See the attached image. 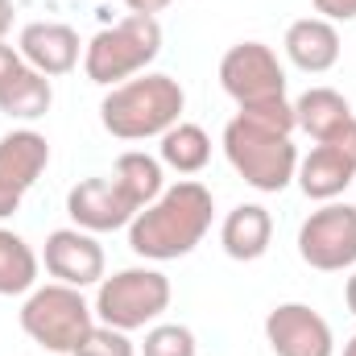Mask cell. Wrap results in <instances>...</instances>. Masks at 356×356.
<instances>
[{"instance_id": "6da1fadb", "label": "cell", "mask_w": 356, "mask_h": 356, "mask_svg": "<svg viewBox=\"0 0 356 356\" xmlns=\"http://www.w3.org/2000/svg\"><path fill=\"white\" fill-rule=\"evenodd\" d=\"M211 216H216L211 191L195 178H182L133 216L129 249L145 261H178V257L195 253V245L207 236Z\"/></svg>"}, {"instance_id": "7a4b0ae2", "label": "cell", "mask_w": 356, "mask_h": 356, "mask_svg": "<svg viewBox=\"0 0 356 356\" xmlns=\"http://www.w3.org/2000/svg\"><path fill=\"white\" fill-rule=\"evenodd\" d=\"M182 108H186V91L178 88V79L145 71L108 88L99 104V124L120 141H145L175 129L182 120Z\"/></svg>"}, {"instance_id": "3957f363", "label": "cell", "mask_w": 356, "mask_h": 356, "mask_svg": "<svg viewBox=\"0 0 356 356\" xmlns=\"http://www.w3.org/2000/svg\"><path fill=\"white\" fill-rule=\"evenodd\" d=\"M224 154L232 162V170L245 178L253 191L277 195L286 191L298 175V149L290 141V133L269 129L261 120L236 112L224 129Z\"/></svg>"}, {"instance_id": "277c9868", "label": "cell", "mask_w": 356, "mask_h": 356, "mask_svg": "<svg viewBox=\"0 0 356 356\" xmlns=\"http://www.w3.org/2000/svg\"><path fill=\"white\" fill-rule=\"evenodd\" d=\"M162 54V25L158 17L129 13L112 29H99L83 46V75L99 88H116L133 75H145V67Z\"/></svg>"}, {"instance_id": "5b68a950", "label": "cell", "mask_w": 356, "mask_h": 356, "mask_svg": "<svg viewBox=\"0 0 356 356\" xmlns=\"http://www.w3.org/2000/svg\"><path fill=\"white\" fill-rule=\"evenodd\" d=\"M91 327H95V311L83 298V290L63 286V282L33 286L21 307V332L33 344H42L46 356H75Z\"/></svg>"}, {"instance_id": "8992f818", "label": "cell", "mask_w": 356, "mask_h": 356, "mask_svg": "<svg viewBox=\"0 0 356 356\" xmlns=\"http://www.w3.org/2000/svg\"><path fill=\"white\" fill-rule=\"evenodd\" d=\"M170 294L175 290H170V277L162 269L133 266L99 282L91 311H95V323H108L116 332H137L170 307Z\"/></svg>"}, {"instance_id": "52a82bcc", "label": "cell", "mask_w": 356, "mask_h": 356, "mask_svg": "<svg viewBox=\"0 0 356 356\" xmlns=\"http://www.w3.org/2000/svg\"><path fill=\"white\" fill-rule=\"evenodd\" d=\"M298 257L319 273H340L356 266V207L323 203L298 228Z\"/></svg>"}, {"instance_id": "ba28073f", "label": "cell", "mask_w": 356, "mask_h": 356, "mask_svg": "<svg viewBox=\"0 0 356 356\" xmlns=\"http://www.w3.org/2000/svg\"><path fill=\"white\" fill-rule=\"evenodd\" d=\"M220 88L228 91L241 108L286 99V67L266 42H236L220 58Z\"/></svg>"}, {"instance_id": "9c48e42d", "label": "cell", "mask_w": 356, "mask_h": 356, "mask_svg": "<svg viewBox=\"0 0 356 356\" xmlns=\"http://www.w3.org/2000/svg\"><path fill=\"white\" fill-rule=\"evenodd\" d=\"M50 166V141L33 129H13L0 137V220H8L29 186Z\"/></svg>"}, {"instance_id": "30bf717a", "label": "cell", "mask_w": 356, "mask_h": 356, "mask_svg": "<svg viewBox=\"0 0 356 356\" xmlns=\"http://www.w3.org/2000/svg\"><path fill=\"white\" fill-rule=\"evenodd\" d=\"M266 340L273 356H336L332 323L307 302H282L266 315Z\"/></svg>"}, {"instance_id": "8fae6325", "label": "cell", "mask_w": 356, "mask_h": 356, "mask_svg": "<svg viewBox=\"0 0 356 356\" xmlns=\"http://www.w3.org/2000/svg\"><path fill=\"white\" fill-rule=\"evenodd\" d=\"M298 191L315 203H332L348 191L356 178V124L340 141H323L315 145L307 158H298Z\"/></svg>"}, {"instance_id": "7c38bea8", "label": "cell", "mask_w": 356, "mask_h": 356, "mask_svg": "<svg viewBox=\"0 0 356 356\" xmlns=\"http://www.w3.org/2000/svg\"><path fill=\"white\" fill-rule=\"evenodd\" d=\"M137 211L141 207L129 199V191L116 178H83L67 195V216L83 232H116V228H129Z\"/></svg>"}, {"instance_id": "4fadbf2b", "label": "cell", "mask_w": 356, "mask_h": 356, "mask_svg": "<svg viewBox=\"0 0 356 356\" xmlns=\"http://www.w3.org/2000/svg\"><path fill=\"white\" fill-rule=\"evenodd\" d=\"M42 261H46L50 277H58L63 286H75V290L104 282V249L83 228H54L46 236Z\"/></svg>"}, {"instance_id": "5bb4252c", "label": "cell", "mask_w": 356, "mask_h": 356, "mask_svg": "<svg viewBox=\"0 0 356 356\" xmlns=\"http://www.w3.org/2000/svg\"><path fill=\"white\" fill-rule=\"evenodd\" d=\"M25 67L42 71L46 79L54 75H71L79 67V54H83V42L71 25L63 21H29L21 29V42H17Z\"/></svg>"}, {"instance_id": "9a60e30c", "label": "cell", "mask_w": 356, "mask_h": 356, "mask_svg": "<svg viewBox=\"0 0 356 356\" xmlns=\"http://www.w3.org/2000/svg\"><path fill=\"white\" fill-rule=\"evenodd\" d=\"M286 58L298 67V71H307V75H323V71H332L336 63H340V33H336V25L332 21H323V17H302V21H294L290 29H286Z\"/></svg>"}, {"instance_id": "2e32d148", "label": "cell", "mask_w": 356, "mask_h": 356, "mask_svg": "<svg viewBox=\"0 0 356 356\" xmlns=\"http://www.w3.org/2000/svg\"><path fill=\"white\" fill-rule=\"evenodd\" d=\"M294 120H298V129H302L315 145H323V141H340V137L356 124L353 104H348L340 91H332V88L302 91V95L294 99Z\"/></svg>"}, {"instance_id": "e0dca14e", "label": "cell", "mask_w": 356, "mask_h": 356, "mask_svg": "<svg viewBox=\"0 0 356 356\" xmlns=\"http://www.w3.org/2000/svg\"><path fill=\"white\" fill-rule=\"evenodd\" d=\"M269 241H273V216H269L261 203H241L224 216V228H220V245L232 261H257L269 253Z\"/></svg>"}, {"instance_id": "ac0fdd59", "label": "cell", "mask_w": 356, "mask_h": 356, "mask_svg": "<svg viewBox=\"0 0 356 356\" xmlns=\"http://www.w3.org/2000/svg\"><path fill=\"white\" fill-rule=\"evenodd\" d=\"M50 104H54V88H50V79H46L42 71H33V67H21V71L0 88V112L13 116V120H38V116L50 112Z\"/></svg>"}, {"instance_id": "d6986e66", "label": "cell", "mask_w": 356, "mask_h": 356, "mask_svg": "<svg viewBox=\"0 0 356 356\" xmlns=\"http://www.w3.org/2000/svg\"><path fill=\"white\" fill-rule=\"evenodd\" d=\"M162 166H170L178 175H199L207 162H211V137L191 124V120H178L175 129L162 133Z\"/></svg>"}, {"instance_id": "ffe728a7", "label": "cell", "mask_w": 356, "mask_h": 356, "mask_svg": "<svg viewBox=\"0 0 356 356\" xmlns=\"http://www.w3.org/2000/svg\"><path fill=\"white\" fill-rule=\"evenodd\" d=\"M112 178L129 191V199H133L137 207H149V203L166 191L162 162H158V158H149V154H141V149L120 154V158H116V170H112Z\"/></svg>"}, {"instance_id": "44dd1931", "label": "cell", "mask_w": 356, "mask_h": 356, "mask_svg": "<svg viewBox=\"0 0 356 356\" xmlns=\"http://www.w3.org/2000/svg\"><path fill=\"white\" fill-rule=\"evenodd\" d=\"M38 253L8 228H0V294H29L38 286Z\"/></svg>"}, {"instance_id": "7402d4cb", "label": "cell", "mask_w": 356, "mask_h": 356, "mask_svg": "<svg viewBox=\"0 0 356 356\" xmlns=\"http://www.w3.org/2000/svg\"><path fill=\"white\" fill-rule=\"evenodd\" d=\"M195 332L182 327V323H154L145 332V344L141 356H195Z\"/></svg>"}, {"instance_id": "603a6c76", "label": "cell", "mask_w": 356, "mask_h": 356, "mask_svg": "<svg viewBox=\"0 0 356 356\" xmlns=\"http://www.w3.org/2000/svg\"><path fill=\"white\" fill-rule=\"evenodd\" d=\"M75 356H137V348H133L129 332H116L108 323H95L88 336H83V344L75 348Z\"/></svg>"}, {"instance_id": "cb8c5ba5", "label": "cell", "mask_w": 356, "mask_h": 356, "mask_svg": "<svg viewBox=\"0 0 356 356\" xmlns=\"http://www.w3.org/2000/svg\"><path fill=\"white\" fill-rule=\"evenodd\" d=\"M315 13L323 21H356V0H315Z\"/></svg>"}, {"instance_id": "d4e9b609", "label": "cell", "mask_w": 356, "mask_h": 356, "mask_svg": "<svg viewBox=\"0 0 356 356\" xmlns=\"http://www.w3.org/2000/svg\"><path fill=\"white\" fill-rule=\"evenodd\" d=\"M21 67H25L21 50H13L8 42H0V88H4V83H8V79H13V75L21 71Z\"/></svg>"}, {"instance_id": "484cf974", "label": "cell", "mask_w": 356, "mask_h": 356, "mask_svg": "<svg viewBox=\"0 0 356 356\" xmlns=\"http://www.w3.org/2000/svg\"><path fill=\"white\" fill-rule=\"evenodd\" d=\"M129 13H141V17H158L162 8H170V0H124Z\"/></svg>"}, {"instance_id": "4316f807", "label": "cell", "mask_w": 356, "mask_h": 356, "mask_svg": "<svg viewBox=\"0 0 356 356\" xmlns=\"http://www.w3.org/2000/svg\"><path fill=\"white\" fill-rule=\"evenodd\" d=\"M8 29H13V0H0V42Z\"/></svg>"}, {"instance_id": "83f0119b", "label": "cell", "mask_w": 356, "mask_h": 356, "mask_svg": "<svg viewBox=\"0 0 356 356\" xmlns=\"http://www.w3.org/2000/svg\"><path fill=\"white\" fill-rule=\"evenodd\" d=\"M344 302H348V311L356 315V266H353V277L344 282Z\"/></svg>"}, {"instance_id": "f1b7e54d", "label": "cell", "mask_w": 356, "mask_h": 356, "mask_svg": "<svg viewBox=\"0 0 356 356\" xmlns=\"http://www.w3.org/2000/svg\"><path fill=\"white\" fill-rule=\"evenodd\" d=\"M344 356H356V336L348 340V344H344Z\"/></svg>"}]
</instances>
